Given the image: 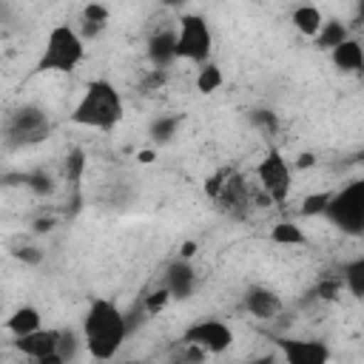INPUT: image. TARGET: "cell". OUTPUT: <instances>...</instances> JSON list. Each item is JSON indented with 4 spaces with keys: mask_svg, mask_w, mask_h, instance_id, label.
<instances>
[{
    "mask_svg": "<svg viewBox=\"0 0 364 364\" xmlns=\"http://www.w3.org/2000/svg\"><path fill=\"white\" fill-rule=\"evenodd\" d=\"M222 71H219V65H213V63H202V68H199V74H196V91H202V94H213V91H219V85H222Z\"/></svg>",
    "mask_w": 364,
    "mask_h": 364,
    "instance_id": "ffe728a7",
    "label": "cell"
},
{
    "mask_svg": "<svg viewBox=\"0 0 364 364\" xmlns=\"http://www.w3.org/2000/svg\"><path fill=\"white\" fill-rule=\"evenodd\" d=\"M176 128V119H168V122H156L154 125V134H156V139H159V134H162V139H168V134Z\"/></svg>",
    "mask_w": 364,
    "mask_h": 364,
    "instance_id": "83f0119b",
    "label": "cell"
},
{
    "mask_svg": "<svg viewBox=\"0 0 364 364\" xmlns=\"http://www.w3.org/2000/svg\"><path fill=\"white\" fill-rule=\"evenodd\" d=\"M162 3H168V6H179V3H185V0H162Z\"/></svg>",
    "mask_w": 364,
    "mask_h": 364,
    "instance_id": "d6a6232c",
    "label": "cell"
},
{
    "mask_svg": "<svg viewBox=\"0 0 364 364\" xmlns=\"http://www.w3.org/2000/svg\"><path fill=\"white\" fill-rule=\"evenodd\" d=\"M173 299V293L168 290V284H162V287H156V290H151L148 296H145V313L148 316H159L165 307H168V301Z\"/></svg>",
    "mask_w": 364,
    "mask_h": 364,
    "instance_id": "603a6c76",
    "label": "cell"
},
{
    "mask_svg": "<svg viewBox=\"0 0 364 364\" xmlns=\"http://www.w3.org/2000/svg\"><path fill=\"white\" fill-rule=\"evenodd\" d=\"M213 51V31L202 14H182L176 26V60L208 63Z\"/></svg>",
    "mask_w": 364,
    "mask_h": 364,
    "instance_id": "5b68a950",
    "label": "cell"
},
{
    "mask_svg": "<svg viewBox=\"0 0 364 364\" xmlns=\"http://www.w3.org/2000/svg\"><path fill=\"white\" fill-rule=\"evenodd\" d=\"M77 333H71V330H63V336H60V347H57V353H60V358L63 361H68V358H74L77 355Z\"/></svg>",
    "mask_w": 364,
    "mask_h": 364,
    "instance_id": "484cf974",
    "label": "cell"
},
{
    "mask_svg": "<svg viewBox=\"0 0 364 364\" xmlns=\"http://www.w3.org/2000/svg\"><path fill=\"white\" fill-rule=\"evenodd\" d=\"M82 23H85V28H91V34H94L97 28H102V26L108 23V9L100 6V3H88V6L82 9Z\"/></svg>",
    "mask_w": 364,
    "mask_h": 364,
    "instance_id": "cb8c5ba5",
    "label": "cell"
},
{
    "mask_svg": "<svg viewBox=\"0 0 364 364\" xmlns=\"http://www.w3.org/2000/svg\"><path fill=\"white\" fill-rule=\"evenodd\" d=\"M182 341L185 344H196L202 347L205 353H222L233 344V330L225 324V321H216V318H202L196 324H191L185 333H182Z\"/></svg>",
    "mask_w": 364,
    "mask_h": 364,
    "instance_id": "52a82bcc",
    "label": "cell"
},
{
    "mask_svg": "<svg viewBox=\"0 0 364 364\" xmlns=\"http://www.w3.org/2000/svg\"><path fill=\"white\" fill-rule=\"evenodd\" d=\"M225 176H228V173H213V176L205 182V193H208L210 199L219 196V191H222V185H225Z\"/></svg>",
    "mask_w": 364,
    "mask_h": 364,
    "instance_id": "4316f807",
    "label": "cell"
},
{
    "mask_svg": "<svg viewBox=\"0 0 364 364\" xmlns=\"http://www.w3.org/2000/svg\"><path fill=\"white\" fill-rule=\"evenodd\" d=\"M256 179L270 202H276V205L287 202L290 188H293V173H290V162L282 156V151L270 148L262 156V162L256 165Z\"/></svg>",
    "mask_w": 364,
    "mask_h": 364,
    "instance_id": "8992f818",
    "label": "cell"
},
{
    "mask_svg": "<svg viewBox=\"0 0 364 364\" xmlns=\"http://www.w3.org/2000/svg\"><path fill=\"white\" fill-rule=\"evenodd\" d=\"M60 336H63V330H43V327H40V330H34V333L17 336L14 347H17L26 358H31V361H37V364H63V358H60V353H57Z\"/></svg>",
    "mask_w": 364,
    "mask_h": 364,
    "instance_id": "ba28073f",
    "label": "cell"
},
{
    "mask_svg": "<svg viewBox=\"0 0 364 364\" xmlns=\"http://www.w3.org/2000/svg\"><path fill=\"white\" fill-rule=\"evenodd\" d=\"M330 196H333V191H321V193H310L304 202H301V216H324V210H327V205H330Z\"/></svg>",
    "mask_w": 364,
    "mask_h": 364,
    "instance_id": "7402d4cb",
    "label": "cell"
},
{
    "mask_svg": "<svg viewBox=\"0 0 364 364\" xmlns=\"http://www.w3.org/2000/svg\"><path fill=\"white\" fill-rule=\"evenodd\" d=\"M341 290H344V279H341V273H338V276H330V279H321V282L316 284V293H318L321 299H327V301H333Z\"/></svg>",
    "mask_w": 364,
    "mask_h": 364,
    "instance_id": "d4e9b609",
    "label": "cell"
},
{
    "mask_svg": "<svg viewBox=\"0 0 364 364\" xmlns=\"http://www.w3.org/2000/svg\"><path fill=\"white\" fill-rule=\"evenodd\" d=\"M125 117V102L108 80H91L71 111V122L94 131H114Z\"/></svg>",
    "mask_w": 364,
    "mask_h": 364,
    "instance_id": "7a4b0ae2",
    "label": "cell"
},
{
    "mask_svg": "<svg viewBox=\"0 0 364 364\" xmlns=\"http://www.w3.org/2000/svg\"><path fill=\"white\" fill-rule=\"evenodd\" d=\"M279 350L284 355V361L290 364H321L330 358V350L321 341H293V338H282Z\"/></svg>",
    "mask_w": 364,
    "mask_h": 364,
    "instance_id": "8fae6325",
    "label": "cell"
},
{
    "mask_svg": "<svg viewBox=\"0 0 364 364\" xmlns=\"http://www.w3.org/2000/svg\"><path fill=\"white\" fill-rule=\"evenodd\" d=\"M82 171H85V154H82L80 148L68 151L65 159H63V176H65L68 182H77V179L82 176Z\"/></svg>",
    "mask_w": 364,
    "mask_h": 364,
    "instance_id": "44dd1931",
    "label": "cell"
},
{
    "mask_svg": "<svg viewBox=\"0 0 364 364\" xmlns=\"http://www.w3.org/2000/svg\"><path fill=\"white\" fill-rule=\"evenodd\" d=\"M193 253H196V242H185L182 250H179V259H191Z\"/></svg>",
    "mask_w": 364,
    "mask_h": 364,
    "instance_id": "f546056e",
    "label": "cell"
},
{
    "mask_svg": "<svg viewBox=\"0 0 364 364\" xmlns=\"http://www.w3.org/2000/svg\"><path fill=\"white\" fill-rule=\"evenodd\" d=\"M46 134H48V119L34 105L20 108L9 122V136H17L20 142H40Z\"/></svg>",
    "mask_w": 364,
    "mask_h": 364,
    "instance_id": "9c48e42d",
    "label": "cell"
},
{
    "mask_svg": "<svg viewBox=\"0 0 364 364\" xmlns=\"http://www.w3.org/2000/svg\"><path fill=\"white\" fill-rule=\"evenodd\" d=\"M324 216L341 233H350V236L364 233V179H353L344 188L333 191Z\"/></svg>",
    "mask_w": 364,
    "mask_h": 364,
    "instance_id": "277c9868",
    "label": "cell"
},
{
    "mask_svg": "<svg viewBox=\"0 0 364 364\" xmlns=\"http://www.w3.org/2000/svg\"><path fill=\"white\" fill-rule=\"evenodd\" d=\"M270 239H273V245H282V247H299V245L307 242L304 239V230L296 222H279V225H273Z\"/></svg>",
    "mask_w": 364,
    "mask_h": 364,
    "instance_id": "d6986e66",
    "label": "cell"
},
{
    "mask_svg": "<svg viewBox=\"0 0 364 364\" xmlns=\"http://www.w3.org/2000/svg\"><path fill=\"white\" fill-rule=\"evenodd\" d=\"M148 57L156 68H165L176 60V31H159L148 43Z\"/></svg>",
    "mask_w": 364,
    "mask_h": 364,
    "instance_id": "5bb4252c",
    "label": "cell"
},
{
    "mask_svg": "<svg viewBox=\"0 0 364 364\" xmlns=\"http://www.w3.org/2000/svg\"><path fill=\"white\" fill-rule=\"evenodd\" d=\"M350 34H347V26L341 20H324L321 31L316 34V46L324 48V51H333L338 43H344Z\"/></svg>",
    "mask_w": 364,
    "mask_h": 364,
    "instance_id": "ac0fdd59",
    "label": "cell"
},
{
    "mask_svg": "<svg viewBox=\"0 0 364 364\" xmlns=\"http://www.w3.org/2000/svg\"><path fill=\"white\" fill-rule=\"evenodd\" d=\"M316 162V156L313 154H299V159H296V168H310Z\"/></svg>",
    "mask_w": 364,
    "mask_h": 364,
    "instance_id": "f1b7e54d",
    "label": "cell"
},
{
    "mask_svg": "<svg viewBox=\"0 0 364 364\" xmlns=\"http://www.w3.org/2000/svg\"><path fill=\"white\" fill-rule=\"evenodd\" d=\"M290 20H293V26H296V31H299V34L313 37V40H316V34H318V31H321V26H324V14H321V9L310 6V3L296 6V9H293V14H290Z\"/></svg>",
    "mask_w": 364,
    "mask_h": 364,
    "instance_id": "2e32d148",
    "label": "cell"
},
{
    "mask_svg": "<svg viewBox=\"0 0 364 364\" xmlns=\"http://www.w3.org/2000/svg\"><path fill=\"white\" fill-rule=\"evenodd\" d=\"M85 57V40L71 28V26H54L46 37V46H43V54L37 60V68L40 71H57V74H65V71H74Z\"/></svg>",
    "mask_w": 364,
    "mask_h": 364,
    "instance_id": "3957f363",
    "label": "cell"
},
{
    "mask_svg": "<svg viewBox=\"0 0 364 364\" xmlns=\"http://www.w3.org/2000/svg\"><path fill=\"white\" fill-rule=\"evenodd\" d=\"M330 60H333V65H336L338 71H344V74H361V71H364V48H361V43L353 40V37H347L344 43H338V46L330 51Z\"/></svg>",
    "mask_w": 364,
    "mask_h": 364,
    "instance_id": "7c38bea8",
    "label": "cell"
},
{
    "mask_svg": "<svg viewBox=\"0 0 364 364\" xmlns=\"http://www.w3.org/2000/svg\"><path fill=\"white\" fill-rule=\"evenodd\" d=\"M341 279H344V290L355 299H364V256L347 262L341 267Z\"/></svg>",
    "mask_w": 364,
    "mask_h": 364,
    "instance_id": "e0dca14e",
    "label": "cell"
},
{
    "mask_svg": "<svg viewBox=\"0 0 364 364\" xmlns=\"http://www.w3.org/2000/svg\"><path fill=\"white\" fill-rule=\"evenodd\" d=\"M43 327V316H40V310L37 307H31V304H20L9 318H6V330L17 338V336H26V333H34V330H40Z\"/></svg>",
    "mask_w": 364,
    "mask_h": 364,
    "instance_id": "9a60e30c",
    "label": "cell"
},
{
    "mask_svg": "<svg viewBox=\"0 0 364 364\" xmlns=\"http://www.w3.org/2000/svg\"><path fill=\"white\" fill-rule=\"evenodd\" d=\"M165 284H168V290L173 293V299H188V296L193 293V287H196V273H193V267L188 264V259H179V262H173V264L168 267Z\"/></svg>",
    "mask_w": 364,
    "mask_h": 364,
    "instance_id": "4fadbf2b",
    "label": "cell"
},
{
    "mask_svg": "<svg viewBox=\"0 0 364 364\" xmlns=\"http://www.w3.org/2000/svg\"><path fill=\"white\" fill-rule=\"evenodd\" d=\"M245 310L250 316H256V318H276V316H282L284 301H282V296L276 290L253 284V287L245 290Z\"/></svg>",
    "mask_w": 364,
    "mask_h": 364,
    "instance_id": "30bf717a",
    "label": "cell"
},
{
    "mask_svg": "<svg viewBox=\"0 0 364 364\" xmlns=\"http://www.w3.org/2000/svg\"><path fill=\"white\" fill-rule=\"evenodd\" d=\"M136 159H139L142 165H151V162L156 159V154H154V151H139V154H136Z\"/></svg>",
    "mask_w": 364,
    "mask_h": 364,
    "instance_id": "4dcf8cb0",
    "label": "cell"
},
{
    "mask_svg": "<svg viewBox=\"0 0 364 364\" xmlns=\"http://www.w3.org/2000/svg\"><path fill=\"white\" fill-rule=\"evenodd\" d=\"M358 20L364 23V0H358Z\"/></svg>",
    "mask_w": 364,
    "mask_h": 364,
    "instance_id": "1f68e13d",
    "label": "cell"
},
{
    "mask_svg": "<svg viewBox=\"0 0 364 364\" xmlns=\"http://www.w3.org/2000/svg\"><path fill=\"white\" fill-rule=\"evenodd\" d=\"M128 336V321L122 310L108 299H94L82 318V344L91 358H114Z\"/></svg>",
    "mask_w": 364,
    "mask_h": 364,
    "instance_id": "6da1fadb",
    "label": "cell"
}]
</instances>
